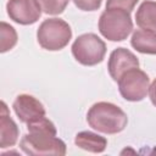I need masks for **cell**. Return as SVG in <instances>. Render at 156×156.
I'll return each instance as SVG.
<instances>
[{"mask_svg": "<svg viewBox=\"0 0 156 156\" xmlns=\"http://www.w3.org/2000/svg\"><path fill=\"white\" fill-rule=\"evenodd\" d=\"M57 134L50 132H28L20 141L21 150L27 155L48 156V155H66V144Z\"/></svg>", "mask_w": 156, "mask_h": 156, "instance_id": "obj_3", "label": "cell"}, {"mask_svg": "<svg viewBox=\"0 0 156 156\" xmlns=\"http://www.w3.org/2000/svg\"><path fill=\"white\" fill-rule=\"evenodd\" d=\"M130 45L140 54L156 55V30H134L130 38Z\"/></svg>", "mask_w": 156, "mask_h": 156, "instance_id": "obj_12", "label": "cell"}, {"mask_svg": "<svg viewBox=\"0 0 156 156\" xmlns=\"http://www.w3.org/2000/svg\"><path fill=\"white\" fill-rule=\"evenodd\" d=\"M72 55L83 66H95L101 63L106 55L105 41L94 33H84L73 41Z\"/></svg>", "mask_w": 156, "mask_h": 156, "instance_id": "obj_5", "label": "cell"}, {"mask_svg": "<svg viewBox=\"0 0 156 156\" xmlns=\"http://www.w3.org/2000/svg\"><path fill=\"white\" fill-rule=\"evenodd\" d=\"M73 2L82 11H96L100 9L102 0H73Z\"/></svg>", "mask_w": 156, "mask_h": 156, "instance_id": "obj_17", "label": "cell"}, {"mask_svg": "<svg viewBox=\"0 0 156 156\" xmlns=\"http://www.w3.org/2000/svg\"><path fill=\"white\" fill-rule=\"evenodd\" d=\"M139 0H106V9H123L132 11Z\"/></svg>", "mask_w": 156, "mask_h": 156, "instance_id": "obj_16", "label": "cell"}, {"mask_svg": "<svg viewBox=\"0 0 156 156\" xmlns=\"http://www.w3.org/2000/svg\"><path fill=\"white\" fill-rule=\"evenodd\" d=\"M12 107L18 119L26 124L44 117L46 113L44 105L37 98L29 94L17 95L12 104Z\"/></svg>", "mask_w": 156, "mask_h": 156, "instance_id": "obj_8", "label": "cell"}, {"mask_svg": "<svg viewBox=\"0 0 156 156\" xmlns=\"http://www.w3.org/2000/svg\"><path fill=\"white\" fill-rule=\"evenodd\" d=\"M149 98L151 100V104L156 107V78L152 80V83L149 87Z\"/></svg>", "mask_w": 156, "mask_h": 156, "instance_id": "obj_18", "label": "cell"}, {"mask_svg": "<svg viewBox=\"0 0 156 156\" xmlns=\"http://www.w3.org/2000/svg\"><path fill=\"white\" fill-rule=\"evenodd\" d=\"M20 135V129L16 122L11 118L10 111L5 104L1 101V111H0V147L6 149L13 146Z\"/></svg>", "mask_w": 156, "mask_h": 156, "instance_id": "obj_10", "label": "cell"}, {"mask_svg": "<svg viewBox=\"0 0 156 156\" xmlns=\"http://www.w3.org/2000/svg\"><path fill=\"white\" fill-rule=\"evenodd\" d=\"M135 22L141 29L156 30V1H143L136 10Z\"/></svg>", "mask_w": 156, "mask_h": 156, "instance_id": "obj_13", "label": "cell"}, {"mask_svg": "<svg viewBox=\"0 0 156 156\" xmlns=\"http://www.w3.org/2000/svg\"><path fill=\"white\" fill-rule=\"evenodd\" d=\"M87 122L99 133L117 134L127 127L128 117L117 105L107 101H99L88 110Z\"/></svg>", "mask_w": 156, "mask_h": 156, "instance_id": "obj_1", "label": "cell"}, {"mask_svg": "<svg viewBox=\"0 0 156 156\" xmlns=\"http://www.w3.org/2000/svg\"><path fill=\"white\" fill-rule=\"evenodd\" d=\"M18 35L16 29L6 22L0 23V52H6L17 44Z\"/></svg>", "mask_w": 156, "mask_h": 156, "instance_id": "obj_14", "label": "cell"}, {"mask_svg": "<svg viewBox=\"0 0 156 156\" xmlns=\"http://www.w3.org/2000/svg\"><path fill=\"white\" fill-rule=\"evenodd\" d=\"M117 83L119 94L127 101H141L149 94V76L139 68H132L127 71L119 77Z\"/></svg>", "mask_w": 156, "mask_h": 156, "instance_id": "obj_6", "label": "cell"}, {"mask_svg": "<svg viewBox=\"0 0 156 156\" xmlns=\"http://www.w3.org/2000/svg\"><path fill=\"white\" fill-rule=\"evenodd\" d=\"M6 11L13 22L28 26L35 23L43 12V9L38 0H9L6 4Z\"/></svg>", "mask_w": 156, "mask_h": 156, "instance_id": "obj_7", "label": "cell"}, {"mask_svg": "<svg viewBox=\"0 0 156 156\" xmlns=\"http://www.w3.org/2000/svg\"><path fill=\"white\" fill-rule=\"evenodd\" d=\"M74 144L88 152L101 154L105 151L107 146V139L100 134H96L89 130H83L76 134Z\"/></svg>", "mask_w": 156, "mask_h": 156, "instance_id": "obj_11", "label": "cell"}, {"mask_svg": "<svg viewBox=\"0 0 156 156\" xmlns=\"http://www.w3.org/2000/svg\"><path fill=\"white\" fill-rule=\"evenodd\" d=\"M72 39L71 26L62 18H48L44 20L38 30V44L49 51H58L68 45Z\"/></svg>", "mask_w": 156, "mask_h": 156, "instance_id": "obj_4", "label": "cell"}, {"mask_svg": "<svg viewBox=\"0 0 156 156\" xmlns=\"http://www.w3.org/2000/svg\"><path fill=\"white\" fill-rule=\"evenodd\" d=\"M38 1L43 9V12L46 15L62 13L69 2V0H38Z\"/></svg>", "mask_w": 156, "mask_h": 156, "instance_id": "obj_15", "label": "cell"}, {"mask_svg": "<svg viewBox=\"0 0 156 156\" xmlns=\"http://www.w3.org/2000/svg\"><path fill=\"white\" fill-rule=\"evenodd\" d=\"M132 68H139V60L130 50L126 48H117L110 54L107 69L115 82H117L123 73Z\"/></svg>", "mask_w": 156, "mask_h": 156, "instance_id": "obj_9", "label": "cell"}, {"mask_svg": "<svg viewBox=\"0 0 156 156\" xmlns=\"http://www.w3.org/2000/svg\"><path fill=\"white\" fill-rule=\"evenodd\" d=\"M100 34L111 41H123L133 32L130 12L123 9H106L99 18Z\"/></svg>", "mask_w": 156, "mask_h": 156, "instance_id": "obj_2", "label": "cell"}]
</instances>
